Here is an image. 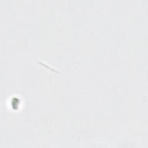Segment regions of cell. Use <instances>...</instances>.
I'll list each match as a JSON object with an SVG mask.
<instances>
[{"label": "cell", "mask_w": 148, "mask_h": 148, "mask_svg": "<svg viewBox=\"0 0 148 148\" xmlns=\"http://www.w3.org/2000/svg\"><path fill=\"white\" fill-rule=\"evenodd\" d=\"M12 106L13 107V109L16 110L18 108L19 106V104H20V101H19V99L17 98H13L12 100Z\"/></svg>", "instance_id": "obj_1"}]
</instances>
